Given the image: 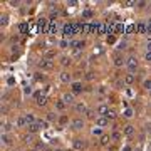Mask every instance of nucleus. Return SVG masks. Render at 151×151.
<instances>
[{
  "instance_id": "1",
  "label": "nucleus",
  "mask_w": 151,
  "mask_h": 151,
  "mask_svg": "<svg viewBox=\"0 0 151 151\" xmlns=\"http://www.w3.org/2000/svg\"><path fill=\"white\" fill-rule=\"evenodd\" d=\"M39 67L40 69H44V71H52L54 69V60H51V59H40L39 60Z\"/></svg>"
},
{
  "instance_id": "2",
  "label": "nucleus",
  "mask_w": 151,
  "mask_h": 151,
  "mask_svg": "<svg viewBox=\"0 0 151 151\" xmlns=\"http://www.w3.org/2000/svg\"><path fill=\"white\" fill-rule=\"evenodd\" d=\"M126 67H128V71H129V74H133V72L138 69V60H136V57H128V60H126Z\"/></svg>"
},
{
  "instance_id": "3",
  "label": "nucleus",
  "mask_w": 151,
  "mask_h": 151,
  "mask_svg": "<svg viewBox=\"0 0 151 151\" xmlns=\"http://www.w3.org/2000/svg\"><path fill=\"white\" fill-rule=\"evenodd\" d=\"M59 77H60V81H62V82H66V84H72V76L69 74V72H60L59 74Z\"/></svg>"
},
{
  "instance_id": "4",
  "label": "nucleus",
  "mask_w": 151,
  "mask_h": 151,
  "mask_svg": "<svg viewBox=\"0 0 151 151\" xmlns=\"http://www.w3.org/2000/svg\"><path fill=\"white\" fill-rule=\"evenodd\" d=\"M96 124H97V128H106L109 124V119L104 116H99V118H96Z\"/></svg>"
},
{
  "instance_id": "5",
  "label": "nucleus",
  "mask_w": 151,
  "mask_h": 151,
  "mask_svg": "<svg viewBox=\"0 0 151 151\" xmlns=\"http://www.w3.org/2000/svg\"><path fill=\"white\" fill-rule=\"evenodd\" d=\"M15 124H17V128H27V126H29L27 119H25V116H19V118H17V121H15Z\"/></svg>"
},
{
  "instance_id": "6",
  "label": "nucleus",
  "mask_w": 151,
  "mask_h": 151,
  "mask_svg": "<svg viewBox=\"0 0 151 151\" xmlns=\"http://www.w3.org/2000/svg\"><path fill=\"white\" fill-rule=\"evenodd\" d=\"M71 126H72V129H82V128H84V121L81 119V118H77V119L72 121Z\"/></svg>"
},
{
  "instance_id": "7",
  "label": "nucleus",
  "mask_w": 151,
  "mask_h": 151,
  "mask_svg": "<svg viewBox=\"0 0 151 151\" xmlns=\"http://www.w3.org/2000/svg\"><path fill=\"white\" fill-rule=\"evenodd\" d=\"M27 129H29V134H35V133H39L40 126H39V123H34V124H29Z\"/></svg>"
},
{
  "instance_id": "8",
  "label": "nucleus",
  "mask_w": 151,
  "mask_h": 151,
  "mask_svg": "<svg viewBox=\"0 0 151 151\" xmlns=\"http://www.w3.org/2000/svg\"><path fill=\"white\" fill-rule=\"evenodd\" d=\"M62 30H64V35H66V37H71V35H74V27H72V25H64V29H62Z\"/></svg>"
},
{
  "instance_id": "9",
  "label": "nucleus",
  "mask_w": 151,
  "mask_h": 151,
  "mask_svg": "<svg viewBox=\"0 0 151 151\" xmlns=\"http://www.w3.org/2000/svg\"><path fill=\"white\" fill-rule=\"evenodd\" d=\"M71 89H72V92H76V94L81 92V91H82V82H79V81H77V82H72L71 84Z\"/></svg>"
},
{
  "instance_id": "10",
  "label": "nucleus",
  "mask_w": 151,
  "mask_h": 151,
  "mask_svg": "<svg viewBox=\"0 0 151 151\" xmlns=\"http://www.w3.org/2000/svg\"><path fill=\"white\" fill-rule=\"evenodd\" d=\"M62 101H64V104H72V103H74V94L66 92V94L62 96Z\"/></svg>"
},
{
  "instance_id": "11",
  "label": "nucleus",
  "mask_w": 151,
  "mask_h": 151,
  "mask_svg": "<svg viewBox=\"0 0 151 151\" xmlns=\"http://www.w3.org/2000/svg\"><path fill=\"white\" fill-rule=\"evenodd\" d=\"M72 146H74V149L81 151L84 148V141H82V139H74V141H72Z\"/></svg>"
},
{
  "instance_id": "12",
  "label": "nucleus",
  "mask_w": 151,
  "mask_h": 151,
  "mask_svg": "<svg viewBox=\"0 0 151 151\" xmlns=\"http://www.w3.org/2000/svg\"><path fill=\"white\" fill-rule=\"evenodd\" d=\"M107 112H109V109H107V106H104V104L97 107V114H99V116H104V118H106Z\"/></svg>"
},
{
  "instance_id": "13",
  "label": "nucleus",
  "mask_w": 151,
  "mask_h": 151,
  "mask_svg": "<svg viewBox=\"0 0 151 151\" xmlns=\"http://www.w3.org/2000/svg\"><path fill=\"white\" fill-rule=\"evenodd\" d=\"M76 111L79 112V114L86 112V111H87V109H86V104H84V103H77V104H76Z\"/></svg>"
},
{
  "instance_id": "14",
  "label": "nucleus",
  "mask_w": 151,
  "mask_h": 151,
  "mask_svg": "<svg viewBox=\"0 0 151 151\" xmlns=\"http://www.w3.org/2000/svg\"><path fill=\"white\" fill-rule=\"evenodd\" d=\"M124 134H126V136H133V134H134V126H131V124L124 126Z\"/></svg>"
},
{
  "instance_id": "15",
  "label": "nucleus",
  "mask_w": 151,
  "mask_h": 151,
  "mask_svg": "<svg viewBox=\"0 0 151 151\" xmlns=\"http://www.w3.org/2000/svg\"><path fill=\"white\" fill-rule=\"evenodd\" d=\"M123 64H124V59L121 56H116L114 57V66H116V67H121Z\"/></svg>"
},
{
  "instance_id": "16",
  "label": "nucleus",
  "mask_w": 151,
  "mask_h": 151,
  "mask_svg": "<svg viewBox=\"0 0 151 151\" xmlns=\"http://www.w3.org/2000/svg\"><path fill=\"white\" fill-rule=\"evenodd\" d=\"M25 119H27V123H29V124H34V123H37V121H35V118H34V114H32V112H27V114H25Z\"/></svg>"
},
{
  "instance_id": "17",
  "label": "nucleus",
  "mask_w": 151,
  "mask_h": 151,
  "mask_svg": "<svg viewBox=\"0 0 151 151\" xmlns=\"http://www.w3.org/2000/svg\"><path fill=\"white\" fill-rule=\"evenodd\" d=\"M124 82L126 84H133L134 82V74H128L126 77H124Z\"/></svg>"
},
{
  "instance_id": "18",
  "label": "nucleus",
  "mask_w": 151,
  "mask_h": 151,
  "mask_svg": "<svg viewBox=\"0 0 151 151\" xmlns=\"http://www.w3.org/2000/svg\"><path fill=\"white\" fill-rule=\"evenodd\" d=\"M2 141H4V144H10V143H12V139H10V136H8L7 133L2 134Z\"/></svg>"
},
{
  "instance_id": "19",
  "label": "nucleus",
  "mask_w": 151,
  "mask_h": 151,
  "mask_svg": "<svg viewBox=\"0 0 151 151\" xmlns=\"http://www.w3.org/2000/svg\"><path fill=\"white\" fill-rule=\"evenodd\" d=\"M56 109H59V111H64V109H66L64 101H56Z\"/></svg>"
},
{
  "instance_id": "20",
  "label": "nucleus",
  "mask_w": 151,
  "mask_h": 151,
  "mask_svg": "<svg viewBox=\"0 0 151 151\" xmlns=\"http://www.w3.org/2000/svg\"><path fill=\"white\" fill-rule=\"evenodd\" d=\"M111 138L114 139V141H119V139H121V133H119V131H114V133H112V136H111Z\"/></svg>"
},
{
  "instance_id": "21",
  "label": "nucleus",
  "mask_w": 151,
  "mask_h": 151,
  "mask_svg": "<svg viewBox=\"0 0 151 151\" xmlns=\"http://www.w3.org/2000/svg\"><path fill=\"white\" fill-rule=\"evenodd\" d=\"M45 103H47V101H45V96H40L39 99H37V104H39V106H44Z\"/></svg>"
},
{
  "instance_id": "22",
  "label": "nucleus",
  "mask_w": 151,
  "mask_h": 151,
  "mask_svg": "<svg viewBox=\"0 0 151 151\" xmlns=\"http://www.w3.org/2000/svg\"><path fill=\"white\" fill-rule=\"evenodd\" d=\"M60 64H62V66H67V64H71V57H62V59H60Z\"/></svg>"
},
{
  "instance_id": "23",
  "label": "nucleus",
  "mask_w": 151,
  "mask_h": 151,
  "mask_svg": "<svg viewBox=\"0 0 151 151\" xmlns=\"http://www.w3.org/2000/svg\"><path fill=\"white\" fill-rule=\"evenodd\" d=\"M109 141H111V139H109V136H101V144H107Z\"/></svg>"
},
{
  "instance_id": "24",
  "label": "nucleus",
  "mask_w": 151,
  "mask_h": 151,
  "mask_svg": "<svg viewBox=\"0 0 151 151\" xmlns=\"http://www.w3.org/2000/svg\"><path fill=\"white\" fill-rule=\"evenodd\" d=\"M37 123H39V126H40V129H45V128L49 126V123L47 121H37Z\"/></svg>"
},
{
  "instance_id": "25",
  "label": "nucleus",
  "mask_w": 151,
  "mask_h": 151,
  "mask_svg": "<svg viewBox=\"0 0 151 151\" xmlns=\"http://www.w3.org/2000/svg\"><path fill=\"white\" fill-rule=\"evenodd\" d=\"M92 134H94V136H101V134H103L101 128H94V129H92Z\"/></svg>"
},
{
  "instance_id": "26",
  "label": "nucleus",
  "mask_w": 151,
  "mask_h": 151,
  "mask_svg": "<svg viewBox=\"0 0 151 151\" xmlns=\"http://www.w3.org/2000/svg\"><path fill=\"white\" fill-rule=\"evenodd\" d=\"M124 118H133V109H126L124 111Z\"/></svg>"
},
{
  "instance_id": "27",
  "label": "nucleus",
  "mask_w": 151,
  "mask_h": 151,
  "mask_svg": "<svg viewBox=\"0 0 151 151\" xmlns=\"http://www.w3.org/2000/svg\"><path fill=\"white\" fill-rule=\"evenodd\" d=\"M54 119H57V116L54 114V112H49L47 114V121H54Z\"/></svg>"
},
{
  "instance_id": "28",
  "label": "nucleus",
  "mask_w": 151,
  "mask_h": 151,
  "mask_svg": "<svg viewBox=\"0 0 151 151\" xmlns=\"http://www.w3.org/2000/svg\"><path fill=\"white\" fill-rule=\"evenodd\" d=\"M24 143H32V134H27V136H25V138H24Z\"/></svg>"
},
{
  "instance_id": "29",
  "label": "nucleus",
  "mask_w": 151,
  "mask_h": 151,
  "mask_svg": "<svg viewBox=\"0 0 151 151\" xmlns=\"http://www.w3.org/2000/svg\"><path fill=\"white\" fill-rule=\"evenodd\" d=\"M106 118H107V119H114V118H116V114H114L112 111H109V112L106 114Z\"/></svg>"
},
{
  "instance_id": "30",
  "label": "nucleus",
  "mask_w": 151,
  "mask_h": 151,
  "mask_svg": "<svg viewBox=\"0 0 151 151\" xmlns=\"http://www.w3.org/2000/svg\"><path fill=\"white\" fill-rule=\"evenodd\" d=\"M82 15L86 17V19H91V17H92V12H91V10H86V12H84Z\"/></svg>"
},
{
  "instance_id": "31",
  "label": "nucleus",
  "mask_w": 151,
  "mask_h": 151,
  "mask_svg": "<svg viewBox=\"0 0 151 151\" xmlns=\"http://www.w3.org/2000/svg\"><path fill=\"white\" fill-rule=\"evenodd\" d=\"M144 60H148V62H151V52L148 51L146 54H144Z\"/></svg>"
},
{
  "instance_id": "32",
  "label": "nucleus",
  "mask_w": 151,
  "mask_h": 151,
  "mask_svg": "<svg viewBox=\"0 0 151 151\" xmlns=\"http://www.w3.org/2000/svg\"><path fill=\"white\" fill-rule=\"evenodd\" d=\"M60 47H62V49H67V45H69V42H67V40H62V42H60Z\"/></svg>"
},
{
  "instance_id": "33",
  "label": "nucleus",
  "mask_w": 151,
  "mask_h": 151,
  "mask_svg": "<svg viewBox=\"0 0 151 151\" xmlns=\"http://www.w3.org/2000/svg\"><path fill=\"white\" fill-rule=\"evenodd\" d=\"M126 47V42H119V44H118V51H121V49H124Z\"/></svg>"
},
{
  "instance_id": "34",
  "label": "nucleus",
  "mask_w": 151,
  "mask_h": 151,
  "mask_svg": "<svg viewBox=\"0 0 151 151\" xmlns=\"http://www.w3.org/2000/svg\"><path fill=\"white\" fill-rule=\"evenodd\" d=\"M144 87L151 91V81H144Z\"/></svg>"
},
{
  "instance_id": "35",
  "label": "nucleus",
  "mask_w": 151,
  "mask_h": 151,
  "mask_svg": "<svg viewBox=\"0 0 151 151\" xmlns=\"http://www.w3.org/2000/svg\"><path fill=\"white\" fill-rule=\"evenodd\" d=\"M107 44H114V35H109V37H107Z\"/></svg>"
},
{
  "instance_id": "36",
  "label": "nucleus",
  "mask_w": 151,
  "mask_h": 151,
  "mask_svg": "<svg viewBox=\"0 0 151 151\" xmlns=\"http://www.w3.org/2000/svg\"><path fill=\"white\" fill-rule=\"evenodd\" d=\"M45 56H47L45 59H52V57H54V52H52V51H49L47 54H45Z\"/></svg>"
},
{
  "instance_id": "37",
  "label": "nucleus",
  "mask_w": 151,
  "mask_h": 151,
  "mask_svg": "<svg viewBox=\"0 0 151 151\" xmlns=\"http://www.w3.org/2000/svg\"><path fill=\"white\" fill-rule=\"evenodd\" d=\"M24 92H25V94H32V87H30V86H29V87H25Z\"/></svg>"
},
{
  "instance_id": "38",
  "label": "nucleus",
  "mask_w": 151,
  "mask_h": 151,
  "mask_svg": "<svg viewBox=\"0 0 151 151\" xmlns=\"http://www.w3.org/2000/svg\"><path fill=\"white\" fill-rule=\"evenodd\" d=\"M138 32H144V25H143V24L138 25Z\"/></svg>"
},
{
  "instance_id": "39",
  "label": "nucleus",
  "mask_w": 151,
  "mask_h": 151,
  "mask_svg": "<svg viewBox=\"0 0 151 151\" xmlns=\"http://www.w3.org/2000/svg\"><path fill=\"white\" fill-rule=\"evenodd\" d=\"M60 123H62V124L67 123V118H66V116H62V118H60Z\"/></svg>"
},
{
  "instance_id": "40",
  "label": "nucleus",
  "mask_w": 151,
  "mask_h": 151,
  "mask_svg": "<svg viewBox=\"0 0 151 151\" xmlns=\"http://www.w3.org/2000/svg\"><path fill=\"white\" fill-rule=\"evenodd\" d=\"M123 151H131V148H129V146H124V148H123Z\"/></svg>"
},
{
  "instance_id": "41",
  "label": "nucleus",
  "mask_w": 151,
  "mask_h": 151,
  "mask_svg": "<svg viewBox=\"0 0 151 151\" xmlns=\"http://www.w3.org/2000/svg\"><path fill=\"white\" fill-rule=\"evenodd\" d=\"M148 51L151 52V42H148Z\"/></svg>"
},
{
  "instance_id": "42",
  "label": "nucleus",
  "mask_w": 151,
  "mask_h": 151,
  "mask_svg": "<svg viewBox=\"0 0 151 151\" xmlns=\"http://www.w3.org/2000/svg\"><path fill=\"white\" fill-rule=\"evenodd\" d=\"M45 151H54V149H51V148H47V149H45Z\"/></svg>"
},
{
  "instance_id": "43",
  "label": "nucleus",
  "mask_w": 151,
  "mask_h": 151,
  "mask_svg": "<svg viewBox=\"0 0 151 151\" xmlns=\"http://www.w3.org/2000/svg\"><path fill=\"white\" fill-rule=\"evenodd\" d=\"M136 151H141V148H138V149H136Z\"/></svg>"
},
{
  "instance_id": "44",
  "label": "nucleus",
  "mask_w": 151,
  "mask_h": 151,
  "mask_svg": "<svg viewBox=\"0 0 151 151\" xmlns=\"http://www.w3.org/2000/svg\"><path fill=\"white\" fill-rule=\"evenodd\" d=\"M56 151H62V149H56Z\"/></svg>"
},
{
  "instance_id": "45",
  "label": "nucleus",
  "mask_w": 151,
  "mask_h": 151,
  "mask_svg": "<svg viewBox=\"0 0 151 151\" xmlns=\"http://www.w3.org/2000/svg\"><path fill=\"white\" fill-rule=\"evenodd\" d=\"M149 144H151V139H149Z\"/></svg>"
}]
</instances>
